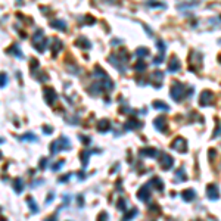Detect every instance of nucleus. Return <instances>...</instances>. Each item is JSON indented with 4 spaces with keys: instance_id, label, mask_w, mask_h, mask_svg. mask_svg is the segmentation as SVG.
Here are the masks:
<instances>
[{
    "instance_id": "nucleus-1",
    "label": "nucleus",
    "mask_w": 221,
    "mask_h": 221,
    "mask_svg": "<svg viewBox=\"0 0 221 221\" xmlns=\"http://www.w3.org/2000/svg\"><path fill=\"white\" fill-rule=\"evenodd\" d=\"M193 197H195V192H193V190L183 192V199H184V201H192Z\"/></svg>"
},
{
    "instance_id": "nucleus-2",
    "label": "nucleus",
    "mask_w": 221,
    "mask_h": 221,
    "mask_svg": "<svg viewBox=\"0 0 221 221\" xmlns=\"http://www.w3.org/2000/svg\"><path fill=\"white\" fill-rule=\"evenodd\" d=\"M108 127H109V125H108V121H103V125H102V127H99V128H100V130H106Z\"/></svg>"
}]
</instances>
